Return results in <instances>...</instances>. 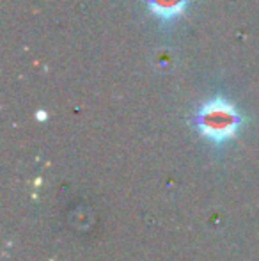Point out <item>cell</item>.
<instances>
[{"mask_svg":"<svg viewBox=\"0 0 259 261\" xmlns=\"http://www.w3.org/2000/svg\"><path fill=\"white\" fill-rule=\"evenodd\" d=\"M245 117L236 105L224 96L204 101L194 116L195 130L211 144H225L233 141L242 128Z\"/></svg>","mask_w":259,"mask_h":261,"instance_id":"6da1fadb","label":"cell"},{"mask_svg":"<svg viewBox=\"0 0 259 261\" xmlns=\"http://www.w3.org/2000/svg\"><path fill=\"white\" fill-rule=\"evenodd\" d=\"M190 0H146L151 14L165 23H172L176 18L185 13Z\"/></svg>","mask_w":259,"mask_h":261,"instance_id":"7a4b0ae2","label":"cell"},{"mask_svg":"<svg viewBox=\"0 0 259 261\" xmlns=\"http://www.w3.org/2000/svg\"><path fill=\"white\" fill-rule=\"evenodd\" d=\"M153 64L158 71H172L176 66V55L169 48H160L153 55Z\"/></svg>","mask_w":259,"mask_h":261,"instance_id":"3957f363","label":"cell"}]
</instances>
